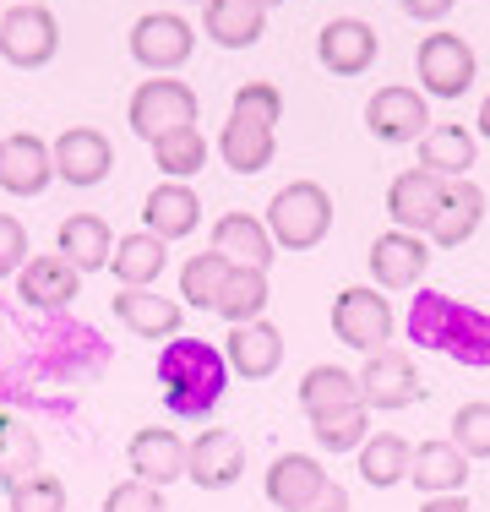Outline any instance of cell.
<instances>
[{"label":"cell","instance_id":"6da1fadb","mask_svg":"<svg viewBox=\"0 0 490 512\" xmlns=\"http://www.w3.org/2000/svg\"><path fill=\"white\" fill-rule=\"evenodd\" d=\"M224 382H229V360L207 338L180 333L158 349V387H164L169 414H180V420H207L224 398Z\"/></svg>","mask_w":490,"mask_h":512},{"label":"cell","instance_id":"7a4b0ae2","mask_svg":"<svg viewBox=\"0 0 490 512\" xmlns=\"http://www.w3.org/2000/svg\"><path fill=\"white\" fill-rule=\"evenodd\" d=\"M409 338L463 365H490V316L458 306L452 295H436V289H420L409 311Z\"/></svg>","mask_w":490,"mask_h":512},{"label":"cell","instance_id":"3957f363","mask_svg":"<svg viewBox=\"0 0 490 512\" xmlns=\"http://www.w3.org/2000/svg\"><path fill=\"white\" fill-rule=\"evenodd\" d=\"M262 224H267V235H273V246L316 251L327 240V229H333V197H327V186H316V180H289V186L267 202Z\"/></svg>","mask_w":490,"mask_h":512},{"label":"cell","instance_id":"277c9868","mask_svg":"<svg viewBox=\"0 0 490 512\" xmlns=\"http://www.w3.org/2000/svg\"><path fill=\"white\" fill-rule=\"evenodd\" d=\"M0 55L22 71H39L60 55V22L44 0H22V6L0 11Z\"/></svg>","mask_w":490,"mask_h":512},{"label":"cell","instance_id":"5b68a950","mask_svg":"<svg viewBox=\"0 0 490 512\" xmlns=\"http://www.w3.org/2000/svg\"><path fill=\"white\" fill-rule=\"evenodd\" d=\"M196 93L186 88V82H175V77H153V82H142L137 93H131V109H126V120H131V131L153 148L158 137H169V131H186L196 126Z\"/></svg>","mask_w":490,"mask_h":512},{"label":"cell","instance_id":"8992f818","mask_svg":"<svg viewBox=\"0 0 490 512\" xmlns=\"http://www.w3.org/2000/svg\"><path fill=\"white\" fill-rule=\"evenodd\" d=\"M414 66H420V93H425V99H463V93L474 88L480 60H474V50H469L463 33L441 28V33H431V39H420Z\"/></svg>","mask_w":490,"mask_h":512},{"label":"cell","instance_id":"52a82bcc","mask_svg":"<svg viewBox=\"0 0 490 512\" xmlns=\"http://www.w3.org/2000/svg\"><path fill=\"white\" fill-rule=\"evenodd\" d=\"M196 50V28L186 17H175V11H147V17L131 22V60L147 66L153 77H169V71H180Z\"/></svg>","mask_w":490,"mask_h":512},{"label":"cell","instance_id":"ba28073f","mask_svg":"<svg viewBox=\"0 0 490 512\" xmlns=\"http://www.w3.org/2000/svg\"><path fill=\"white\" fill-rule=\"evenodd\" d=\"M392 306L376 289H365V284H354V289H338L333 295V333H338V344H349V349H360V355H376V349H387L392 344Z\"/></svg>","mask_w":490,"mask_h":512},{"label":"cell","instance_id":"9c48e42d","mask_svg":"<svg viewBox=\"0 0 490 512\" xmlns=\"http://www.w3.org/2000/svg\"><path fill=\"white\" fill-rule=\"evenodd\" d=\"M365 126H371L376 142L387 148H403V142H420L431 131V109H425L420 88H376V99L365 104Z\"/></svg>","mask_w":490,"mask_h":512},{"label":"cell","instance_id":"30bf717a","mask_svg":"<svg viewBox=\"0 0 490 512\" xmlns=\"http://www.w3.org/2000/svg\"><path fill=\"white\" fill-rule=\"evenodd\" d=\"M425 387H420V371L403 349H376L360 371V404L365 409H409L420 404Z\"/></svg>","mask_w":490,"mask_h":512},{"label":"cell","instance_id":"8fae6325","mask_svg":"<svg viewBox=\"0 0 490 512\" xmlns=\"http://www.w3.org/2000/svg\"><path fill=\"white\" fill-rule=\"evenodd\" d=\"M49 158H55V180H66V186H98L115 169V148L93 126H66L49 142Z\"/></svg>","mask_w":490,"mask_h":512},{"label":"cell","instance_id":"7c38bea8","mask_svg":"<svg viewBox=\"0 0 490 512\" xmlns=\"http://www.w3.org/2000/svg\"><path fill=\"white\" fill-rule=\"evenodd\" d=\"M376 55H382V39H376V28L360 17H333L322 28V39H316V60H322L333 77H365V71L376 66Z\"/></svg>","mask_w":490,"mask_h":512},{"label":"cell","instance_id":"4fadbf2b","mask_svg":"<svg viewBox=\"0 0 490 512\" xmlns=\"http://www.w3.org/2000/svg\"><path fill=\"white\" fill-rule=\"evenodd\" d=\"M49 180H55V158H49L44 137H33V131L0 137V191L6 197H44Z\"/></svg>","mask_w":490,"mask_h":512},{"label":"cell","instance_id":"5bb4252c","mask_svg":"<svg viewBox=\"0 0 490 512\" xmlns=\"http://www.w3.org/2000/svg\"><path fill=\"white\" fill-rule=\"evenodd\" d=\"M245 474V442L235 431H202L186 447V480L202 491H229Z\"/></svg>","mask_w":490,"mask_h":512},{"label":"cell","instance_id":"9a60e30c","mask_svg":"<svg viewBox=\"0 0 490 512\" xmlns=\"http://www.w3.org/2000/svg\"><path fill=\"white\" fill-rule=\"evenodd\" d=\"M485 224V191L474 186V180H447L441 186V207H436V218H431V246L441 251H458L463 240H474V229Z\"/></svg>","mask_w":490,"mask_h":512},{"label":"cell","instance_id":"2e32d148","mask_svg":"<svg viewBox=\"0 0 490 512\" xmlns=\"http://www.w3.org/2000/svg\"><path fill=\"white\" fill-rule=\"evenodd\" d=\"M224 360L235 376H245V382H267V376L284 365V333H278L267 316L262 322H245V327H229Z\"/></svg>","mask_w":490,"mask_h":512},{"label":"cell","instance_id":"e0dca14e","mask_svg":"<svg viewBox=\"0 0 490 512\" xmlns=\"http://www.w3.org/2000/svg\"><path fill=\"white\" fill-rule=\"evenodd\" d=\"M142 224H147V235H158L164 246L169 240H186V235H196V224H202V197H196L186 180H164V186L147 191Z\"/></svg>","mask_w":490,"mask_h":512},{"label":"cell","instance_id":"ac0fdd59","mask_svg":"<svg viewBox=\"0 0 490 512\" xmlns=\"http://www.w3.org/2000/svg\"><path fill=\"white\" fill-rule=\"evenodd\" d=\"M126 458H131V480L158 485V491H164V485H175V480H186V442H180L175 431L147 425V431L131 436Z\"/></svg>","mask_w":490,"mask_h":512},{"label":"cell","instance_id":"d6986e66","mask_svg":"<svg viewBox=\"0 0 490 512\" xmlns=\"http://www.w3.org/2000/svg\"><path fill=\"white\" fill-rule=\"evenodd\" d=\"M82 289V273L66 262V256H28V267L17 273V300H28L33 311H60L71 306Z\"/></svg>","mask_w":490,"mask_h":512},{"label":"cell","instance_id":"ffe728a7","mask_svg":"<svg viewBox=\"0 0 490 512\" xmlns=\"http://www.w3.org/2000/svg\"><path fill=\"white\" fill-rule=\"evenodd\" d=\"M441 186L447 180L425 175V169H403L398 180L387 186V213H392V229H403V235H425L441 207Z\"/></svg>","mask_w":490,"mask_h":512},{"label":"cell","instance_id":"44dd1931","mask_svg":"<svg viewBox=\"0 0 490 512\" xmlns=\"http://www.w3.org/2000/svg\"><path fill=\"white\" fill-rule=\"evenodd\" d=\"M425 262H431V246L420 235H403V229H387L371 246V278L382 289H414L425 278Z\"/></svg>","mask_w":490,"mask_h":512},{"label":"cell","instance_id":"7402d4cb","mask_svg":"<svg viewBox=\"0 0 490 512\" xmlns=\"http://www.w3.org/2000/svg\"><path fill=\"white\" fill-rule=\"evenodd\" d=\"M115 316L120 322L131 327V333L137 338H180V316H186V306H180V300H164L158 295V289H120L115 295Z\"/></svg>","mask_w":490,"mask_h":512},{"label":"cell","instance_id":"603a6c76","mask_svg":"<svg viewBox=\"0 0 490 512\" xmlns=\"http://www.w3.org/2000/svg\"><path fill=\"white\" fill-rule=\"evenodd\" d=\"M213 251L224 256L229 267H262L267 273V262H273V235H267V224L262 218H251V213H224L213 224Z\"/></svg>","mask_w":490,"mask_h":512},{"label":"cell","instance_id":"cb8c5ba5","mask_svg":"<svg viewBox=\"0 0 490 512\" xmlns=\"http://www.w3.org/2000/svg\"><path fill=\"white\" fill-rule=\"evenodd\" d=\"M322 485H327L322 458L284 453V458H273V469H267V502H273L278 512H300L316 491H322Z\"/></svg>","mask_w":490,"mask_h":512},{"label":"cell","instance_id":"d4e9b609","mask_svg":"<svg viewBox=\"0 0 490 512\" xmlns=\"http://www.w3.org/2000/svg\"><path fill=\"white\" fill-rule=\"evenodd\" d=\"M202 28H207V39L224 44V50H251L267 33V6H256V0H207Z\"/></svg>","mask_w":490,"mask_h":512},{"label":"cell","instance_id":"484cf974","mask_svg":"<svg viewBox=\"0 0 490 512\" xmlns=\"http://www.w3.org/2000/svg\"><path fill=\"white\" fill-rule=\"evenodd\" d=\"M55 251L66 256L77 273H98V267H109V256H115V235H109V224L98 213H71L55 235Z\"/></svg>","mask_w":490,"mask_h":512},{"label":"cell","instance_id":"4316f807","mask_svg":"<svg viewBox=\"0 0 490 512\" xmlns=\"http://www.w3.org/2000/svg\"><path fill=\"white\" fill-rule=\"evenodd\" d=\"M109 267H115V284L120 289H153L158 278H164V267H169V246L158 235H147V229H137V235L115 240Z\"/></svg>","mask_w":490,"mask_h":512},{"label":"cell","instance_id":"83f0119b","mask_svg":"<svg viewBox=\"0 0 490 512\" xmlns=\"http://www.w3.org/2000/svg\"><path fill=\"white\" fill-rule=\"evenodd\" d=\"M409 480L420 485L425 496H458L463 480H469V458L452 442H420L409 458Z\"/></svg>","mask_w":490,"mask_h":512},{"label":"cell","instance_id":"f1b7e54d","mask_svg":"<svg viewBox=\"0 0 490 512\" xmlns=\"http://www.w3.org/2000/svg\"><path fill=\"white\" fill-rule=\"evenodd\" d=\"M420 169L436 180H469L474 169V131L463 126H431L420 137Z\"/></svg>","mask_w":490,"mask_h":512},{"label":"cell","instance_id":"f546056e","mask_svg":"<svg viewBox=\"0 0 490 512\" xmlns=\"http://www.w3.org/2000/svg\"><path fill=\"white\" fill-rule=\"evenodd\" d=\"M218 153H224V164L235 169V175H262V169L273 164V153H278V137L267 126H256V120L229 115L224 137H218Z\"/></svg>","mask_w":490,"mask_h":512},{"label":"cell","instance_id":"4dcf8cb0","mask_svg":"<svg viewBox=\"0 0 490 512\" xmlns=\"http://www.w3.org/2000/svg\"><path fill=\"white\" fill-rule=\"evenodd\" d=\"M360 404V376L343 371V365H311V371L300 376V409L305 420L311 414H327V409H349Z\"/></svg>","mask_w":490,"mask_h":512},{"label":"cell","instance_id":"1f68e13d","mask_svg":"<svg viewBox=\"0 0 490 512\" xmlns=\"http://www.w3.org/2000/svg\"><path fill=\"white\" fill-rule=\"evenodd\" d=\"M218 316L229 327H245V322H262L267 311V273L262 267H229L224 289H218Z\"/></svg>","mask_w":490,"mask_h":512},{"label":"cell","instance_id":"d6a6232c","mask_svg":"<svg viewBox=\"0 0 490 512\" xmlns=\"http://www.w3.org/2000/svg\"><path fill=\"white\" fill-rule=\"evenodd\" d=\"M311 436H316V447H322V453H360L365 436H371V409L349 404V409L311 414Z\"/></svg>","mask_w":490,"mask_h":512},{"label":"cell","instance_id":"836d02e7","mask_svg":"<svg viewBox=\"0 0 490 512\" xmlns=\"http://www.w3.org/2000/svg\"><path fill=\"white\" fill-rule=\"evenodd\" d=\"M409 458H414V447L403 442V436H365V447H360V474H365V485H376V491H387V485H398V480H409Z\"/></svg>","mask_w":490,"mask_h":512},{"label":"cell","instance_id":"e575fe53","mask_svg":"<svg viewBox=\"0 0 490 512\" xmlns=\"http://www.w3.org/2000/svg\"><path fill=\"white\" fill-rule=\"evenodd\" d=\"M28 474H39V436L28 431V420L0 414V485H22Z\"/></svg>","mask_w":490,"mask_h":512},{"label":"cell","instance_id":"d590c367","mask_svg":"<svg viewBox=\"0 0 490 512\" xmlns=\"http://www.w3.org/2000/svg\"><path fill=\"white\" fill-rule=\"evenodd\" d=\"M153 164L164 169L169 180H191V175H202V169H207V137H202L196 126L169 131V137H158V142H153Z\"/></svg>","mask_w":490,"mask_h":512},{"label":"cell","instance_id":"8d00e7d4","mask_svg":"<svg viewBox=\"0 0 490 512\" xmlns=\"http://www.w3.org/2000/svg\"><path fill=\"white\" fill-rule=\"evenodd\" d=\"M229 278V262L218 251H202L191 256L186 267H180V300H186L191 311H213L218 306V289H224Z\"/></svg>","mask_w":490,"mask_h":512},{"label":"cell","instance_id":"74e56055","mask_svg":"<svg viewBox=\"0 0 490 512\" xmlns=\"http://www.w3.org/2000/svg\"><path fill=\"white\" fill-rule=\"evenodd\" d=\"M452 447L463 458H490V398H474L452 414Z\"/></svg>","mask_w":490,"mask_h":512},{"label":"cell","instance_id":"f35d334b","mask_svg":"<svg viewBox=\"0 0 490 512\" xmlns=\"http://www.w3.org/2000/svg\"><path fill=\"white\" fill-rule=\"evenodd\" d=\"M229 115L256 120V126L278 131V120H284V93H278L273 82H245V88H235V104H229Z\"/></svg>","mask_w":490,"mask_h":512},{"label":"cell","instance_id":"ab89813d","mask_svg":"<svg viewBox=\"0 0 490 512\" xmlns=\"http://www.w3.org/2000/svg\"><path fill=\"white\" fill-rule=\"evenodd\" d=\"M6 496H11V512H66V480L60 474H28Z\"/></svg>","mask_w":490,"mask_h":512},{"label":"cell","instance_id":"60d3db41","mask_svg":"<svg viewBox=\"0 0 490 512\" xmlns=\"http://www.w3.org/2000/svg\"><path fill=\"white\" fill-rule=\"evenodd\" d=\"M104 512H164V491L142 480H120L115 491L104 496Z\"/></svg>","mask_w":490,"mask_h":512},{"label":"cell","instance_id":"b9f144b4","mask_svg":"<svg viewBox=\"0 0 490 512\" xmlns=\"http://www.w3.org/2000/svg\"><path fill=\"white\" fill-rule=\"evenodd\" d=\"M28 267V229H22V218L0 213V278L22 273Z\"/></svg>","mask_w":490,"mask_h":512},{"label":"cell","instance_id":"7bdbcfd3","mask_svg":"<svg viewBox=\"0 0 490 512\" xmlns=\"http://www.w3.org/2000/svg\"><path fill=\"white\" fill-rule=\"evenodd\" d=\"M300 512H349V491H343L338 480H327L322 491H316V496H311V502H305Z\"/></svg>","mask_w":490,"mask_h":512},{"label":"cell","instance_id":"ee69618b","mask_svg":"<svg viewBox=\"0 0 490 512\" xmlns=\"http://www.w3.org/2000/svg\"><path fill=\"white\" fill-rule=\"evenodd\" d=\"M403 11H409V17H420V22H441L452 11V0H398Z\"/></svg>","mask_w":490,"mask_h":512},{"label":"cell","instance_id":"f6af8a7d","mask_svg":"<svg viewBox=\"0 0 490 512\" xmlns=\"http://www.w3.org/2000/svg\"><path fill=\"white\" fill-rule=\"evenodd\" d=\"M420 512H469V502H463V496H431Z\"/></svg>","mask_w":490,"mask_h":512},{"label":"cell","instance_id":"bcb514c9","mask_svg":"<svg viewBox=\"0 0 490 512\" xmlns=\"http://www.w3.org/2000/svg\"><path fill=\"white\" fill-rule=\"evenodd\" d=\"M474 126H480V137L490 142V93H485V104H480V120H474Z\"/></svg>","mask_w":490,"mask_h":512},{"label":"cell","instance_id":"7dc6e473","mask_svg":"<svg viewBox=\"0 0 490 512\" xmlns=\"http://www.w3.org/2000/svg\"><path fill=\"white\" fill-rule=\"evenodd\" d=\"M256 6H284V0H256Z\"/></svg>","mask_w":490,"mask_h":512},{"label":"cell","instance_id":"c3c4849f","mask_svg":"<svg viewBox=\"0 0 490 512\" xmlns=\"http://www.w3.org/2000/svg\"><path fill=\"white\" fill-rule=\"evenodd\" d=\"M202 6H207V0H202Z\"/></svg>","mask_w":490,"mask_h":512}]
</instances>
